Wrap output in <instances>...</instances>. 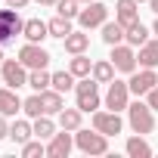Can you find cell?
<instances>
[{"label":"cell","instance_id":"obj_20","mask_svg":"<svg viewBox=\"0 0 158 158\" xmlns=\"http://www.w3.org/2000/svg\"><path fill=\"white\" fill-rule=\"evenodd\" d=\"M124 40H127L130 47H143V44L149 40V28H146V25L136 19V22H130V25H127V34H124Z\"/></svg>","mask_w":158,"mask_h":158},{"label":"cell","instance_id":"obj_21","mask_svg":"<svg viewBox=\"0 0 158 158\" xmlns=\"http://www.w3.org/2000/svg\"><path fill=\"white\" fill-rule=\"evenodd\" d=\"M115 71H118V68H115L112 59H99V62H93V71H90V74L96 77L99 84H109V81H115Z\"/></svg>","mask_w":158,"mask_h":158},{"label":"cell","instance_id":"obj_19","mask_svg":"<svg viewBox=\"0 0 158 158\" xmlns=\"http://www.w3.org/2000/svg\"><path fill=\"white\" fill-rule=\"evenodd\" d=\"M124 34H127V28L115 19V22H106L102 25V40L109 44V47H115V44H124Z\"/></svg>","mask_w":158,"mask_h":158},{"label":"cell","instance_id":"obj_5","mask_svg":"<svg viewBox=\"0 0 158 158\" xmlns=\"http://www.w3.org/2000/svg\"><path fill=\"white\" fill-rule=\"evenodd\" d=\"M0 74H3V84L19 90V87H28V68L22 65V59H3L0 65Z\"/></svg>","mask_w":158,"mask_h":158},{"label":"cell","instance_id":"obj_32","mask_svg":"<svg viewBox=\"0 0 158 158\" xmlns=\"http://www.w3.org/2000/svg\"><path fill=\"white\" fill-rule=\"evenodd\" d=\"M146 102L152 106V112H158V84H155V87H152V90L146 93Z\"/></svg>","mask_w":158,"mask_h":158},{"label":"cell","instance_id":"obj_33","mask_svg":"<svg viewBox=\"0 0 158 158\" xmlns=\"http://www.w3.org/2000/svg\"><path fill=\"white\" fill-rule=\"evenodd\" d=\"M10 37H13V31H10V25H6L3 19H0V47H3V44H10Z\"/></svg>","mask_w":158,"mask_h":158},{"label":"cell","instance_id":"obj_18","mask_svg":"<svg viewBox=\"0 0 158 158\" xmlns=\"http://www.w3.org/2000/svg\"><path fill=\"white\" fill-rule=\"evenodd\" d=\"M28 87L37 90V93H44L47 87H53V74H50L47 68H31V71H28Z\"/></svg>","mask_w":158,"mask_h":158},{"label":"cell","instance_id":"obj_4","mask_svg":"<svg viewBox=\"0 0 158 158\" xmlns=\"http://www.w3.org/2000/svg\"><path fill=\"white\" fill-rule=\"evenodd\" d=\"M77 22H81V28H84V31H90V28H102V25L109 22V6H106V3H99V0H90L87 10L77 13Z\"/></svg>","mask_w":158,"mask_h":158},{"label":"cell","instance_id":"obj_41","mask_svg":"<svg viewBox=\"0 0 158 158\" xmlns=\"http://www.w3.org/2000/svg\"><path fill=\"white\" fill-rule=\"evenodd\" d=\"M136 3H149V0H136Z\"/></svg>","mask_w":158,"mask_h":158},{"label":"cell","instance_id":"obj_35","mask_svg":"<svg viewBox=\"0 0 158 158\" xmlns=\"http://www.w3.org/2000/svg\"><path fill=\"white\" fill-rule=\"evenodd\" d=\"M6 3H10L13 10H22V6H28V0H6Z\"/></svg>","mask_w":158,"mask_h":158},{"label":"cell","instance_id":"obj_23","mask_svg":"<svg viewBox=\"0 0 158 158\" xmlns=\"http://www.w3.org/2000/svg\"><path fill=\"white\" fill-rule=\"evenodd\" d=\"M31 136H34V124H28V121H16V124L10 127V139L19 143V146H25Z\"/></svg>","mask_w":158,"mask_h":158},{"label":"cell","instance_id":"obj_3","mask_svg":"<svg viewBox=\"0 0 158 158\" xmlns=\"http://www.w3.org/2000/svg\"><path fill=\"white\" fill-rule=\"evenodd\" d=\"M74 146L81 149L84 155H106V152H109V136L99 133L96 127H93V133L77 127V130H74Z\"/></svg>","mask_w":158,"mask_h":158},{"label":"cell","instance_id":"obj_17","mask_svg":"<svg viewBox=\"0 0 158 158\" xmlns=\"http://www.w3.org/2000/svg\"><path fill=\"white\" fill-rule=\"evenodd\" d=\"M136 62L143 68H158V40H146L136 53Z\"/></svg>","mask_w":158,"mask_h":158},{"label":"cell","instance_id":"obj_12","mask_svg":"<svg viewBox=\"0 0 158 158\" xmlns=\"http://www.w3.org/2000/svg\"><path fill=\"white\" fill-rule=\"evenodd\" d=\"M22 34H25V40L40 44L44 37H50V25H47L44 19H28V22H25V28H22Z\"/></svg>","mask_w":158,"mask_h":158},{"label":"cell","instance_id":"obj_30","mask_svg":"<svg viewBox=\"0 0 158 158\" xmlns=\"http://www.w3.org/2000/svg\"><path fill=\"white\" fill-rule=\"evenodd\" d=\"M40 155H47L44 139H28V143L22 146V158H40Z\"/></svg>","mask_w":158,"mask_h":158},{"label":"cell","instance_id":"obj_36","mask_svg":"<svg viewBox=\"0 0 158 158\" xmlns=\"http://www.w3.org/2000/svg\"><path fill=\"white\" fill-rule=\"evenodd\" d=\"M37 3H44V6H56L59 0H37Z\"/></svg>","mask_w":158,"mask_h":158},{"label":"cell","instance_id":"obj_13","mask_svg":"<svg viewBox=\"0 0 158 158\" xmlns=\"http://www.w3.org/2000/svg\"><path fill=\"white\" fill-rule=\"evenodd\" d=\"M22 102H25V99H19V93H16L13 87H3V90H0V115H16V112H22Z\"/></svg>","mask_w":158,"mask_h":158},{"label":"cell","instance_id":"obj_39","mask_svg":"<svg viewBox=\"0 0 158 158\" xmlns=\"http://www.w3.org/2000/svg\"><path fill=\"white\" fill-rule=\"evenodd\" d=\"M3 59H6V56H3V47H0V65H3Z\"/></svg>","mask_w":158,"mask_h":158},{"label":"cell","instance_id":"obj_16","mask_svg":"<svg viewBox=\"0 0 158 158\" xmlns=\"http://www.w3.org/2000/svg\"><path fill=\"white\" fill-rule=\"evenodd\" d=\"M40 102H44V115H59V112L65 109L62 93H59V90H53V87H47V90L40 93Z\"/></svg>","mask_w":158,"mask_h":158},{"label":"cell","instance_id":"obj_26","mask_svg":"<svg viewBox=\"0 0 158 158\" xmlns=\"http://www.w3.org/2000/svg\"><path fill=\"white\" fill-rule=\"evenodd\" d=\"M68 71H71L74 77H87V74L93 71V62H90L84 53H77V56H71V62H68Z\"/></svg>","mask_w":158,"mask_h":158},{"label":"cell","instance_id":"obj_24","mask_svg":"<svg viewBox=\"0 0 158 158\" xmlns=\"http://www.w3.org/2000/svg\"><path fill=\"white\" fill-rule=\"evenodd\" d=\"M127 155H130V158H149V155H152V146L143 139V133H136V136L127 139Z\"/></svg>","mask_w":158,"mask_h":158},{"label":"cell","instance_id":"obj_11","mask_svg":"<svg viewBox=\"0 0 158 158\" xmlns=\"http://www.w3.org/2000/svg\"><path fill=\"white\" fill-rule=\"evenodd\" d=\"M74 139H71V130H62V133H53V139L47 143V155L50 158H68Z\"/></svg>","mask_w":158,"mask_h":158},{"label":"cell","instance_id":"obj_10","mask_svg":"<svg viewBox=\"0 0 158 158\" xmlns=\"http://www.w3.org/2000/svg\"><path fill=\"white\" fill-rule=\"evenodd\" d=\"M130 93L133 96H146L155 84H158V74H155V68H143V71H133L130 74Z\"/></svg>","mask_w":158,"mask_h":158},{"label":"cell","instance_id":"obj_34","mask_svg":"<svg viewBox=\"0 0 158 158\" xmlns=\"http://www.w3.org/2000/svg\"><path fill=\"white\" fill-rule=\"evenodd\" d=\"M10 136V124H6V115H0V139Z\"/></svg>","mask_w":158,"mask_h":158},{"label":"cell","instance_id":"obj_9","mask_svg":"<svg viewBox=\"0 0 158 158\" xmlns=\"http://www.w3.org/2000/svg\"><path fill=\"white\" fill-rule=\"evenodd\" d=\"M93 127L99 130V133H106V136H115V133H121V127H124V121H121V115L118 112H93Z\"/></svg>","mask_w":158,"mask_h":158},{"label":"cell","instance_id":"obj_1","mask_svg":"<svg viewBox=\"0 0 158 158\" xmlns=\"http://www.w3.org/2000/svg\"><path fill=\"white\" fill-rule=\"evenodd\" d=\"M74 99H77V109L81 112H96L99 109V81L93 74L81 77L74 84Z\"/></svg>","mask_w":158,"mask_h":158},{"label":"cell","instance_id":"obj_40","mask_svg":"<svg viewBox=\"0 0 158 158\" xmlns=\"http://www.w3.org/2000/svg\"><path fill=\"white\" fill-rule=\"evenodd\" d=\"M77 3H90V0H77Z\"/></svg>","mask_w":158,"mask_h":158},{"label":"cell","instance_id":"obj_22","mask_svg":"<svg viewBox=\"0 0 158 158\" xmlns=\"http://www.w3.org/2000/svg\"><path fill=\"white\" fill-rule=\"evenodd\" d=\"M81 118H84V112L81 109H62L59 112V127L62 130H77V127H81Z\"/></svg>","mask_w":158,"mask_h":158},{"label":"cell","instance_id":"obj_27","mask_svg":"<svg viewBox=\"0 0 158 158\" xmlns=\"http://www.w3.org/2000/svg\"><path fill=\"white\" fill-rule=\"evenodd\" d=\"M50 25V37H59V40H65L68 34H71V19H65V16H56L53 22H47Z\"/></svg>","mask_w":158,"mask_h":158},{"label":"cell","instance_id":"obj_8","mask_svg":"<svg viewBox=\"0 0 158 158\" xmlns=\"http://www.w3.org/2000/svg\"><path fill=\"white\" fill-rule=\"evenodd\" d=\"M109 59H112V62H115V68H118V71H124V74H133V71H136V53H133V47H130V44H115Z\"/></svg>","mask_w":158,"mask_h":158},{"label":"cell","instance_id":"obj_25","mask_svg":"<svg viewBox=\"0 0 158 158\" xmlns=\"http://www.w3.org/2000/svg\"><path fill=\"white\" fill-rule=\"evenodd\" d=\"M53 133H56L53 115H40V118H34V136H37V139H53Z\"/></svg>","mask_w":158,"mask_h":158},{"label":"cell","instance_id":"obj_6","mask_svg":"<svg viewBox=\"0 0 158 158\" xmlns=\"http://www.w3.org/2000/svg\"><path fill=\"white\" fill-rule=\"evenodd\" d=\"M130 106V84L127 81H109V93H106V109L112 112H124Z\"/></svg>","mask_w":158,"mask_h":158},{"label":"cell","instance_id":"obj_31","mask_svg":"<svg viewBox=\"0 0 158 158\" xmlns=\"http://www.w3.org/2000/svg\"><path fill=\"white\" fill-rule=\"evenodd\" d=\"M56 10H59V16H65V19H77V0H59L56 3Z\"/></svg>","mask_w":158,"mask_h":158},{"label":"cell","instance_id":"obj_28","mask_svg":"<svg viewBox=\"0 0 158 158\" xmlns=\"http://www.w3.org/2000/svg\"><path fill=\"white\" fill-rule=\"evenodd\" d=\"M71 87H74V74H71V71H56V74H53V90L68 93Z\"/></svg>","mask_w":158,"mask_h":158},{"label":"cell","instance_id":"obj_2","mask_svg":"<svg viewBox=\"0 0 158 158\" xmlns=\"http://www.w3.org/2000/svg\"><path fill=\"white\" fill-rule=\"evenodd\" d=\"M127 121H130V127H133V133H152L155 130V115H152V106L149 102H130L127 106Z\"/></svg>","mask_w":158,"mask_h":158},{"label":"cell","instance_id":"obj_14","mask_svg":"<svg viewBox=\"0 0 158 158\" xmlns=\"http://www.w3.org/2000/svg\"><path fill=\"white\" fill-rule=\"evenodd\" d=\"M136 6H139L136 0H118V3H115V19H118V22H121V25L127 28L130 22H136V19H139Z\"/></svg>","mask_w":158,"mask_h":158},{"label":"cell","instance_id":"obj_37","mask_svg":"<svg viewBox=\"0 0 158 158\" xmlns=\"http://www.w3.org/2000/svg\"><path fill=\"white\" fill-rule=\"evenodd\" d=\"M149 6H152V13L158 16V0H149Z\"/></svg>","mask_w":158,"mask_h":158},{"label":"cell","instance_id":"obj_38","mask_svg":"<svg viewBox=\"0 0 158 158\" xmlns=\"http://www.w3.org/2000/svg\"><path fill=\"white\" fill-rule=\"evenodd\" d=\"M152 31H155V34H158V16H155V25H152Z\"/></svg>","mask_w":158,"mask_h":158},{"label":"cell","instance_id":"obj_7","mask_svg":"<svg viewBox=\"0 0 158 158\" xmlns=\"http://www.w3.org/2000/svg\"><path fill=\"white\" fill-rule=\"evenodd\" d=\"M19 59H22V65L31 71V68H47L53 56H50V53H47L40 44H31V40H28V44L19 50Z\"/></svg>","mask_w":158,"mask_h":158},{"label":"cell","instance_id":"obj_29","mask_svg":"<svg viewBox=\"0 0 158 158\" xmlns=\"http://www.w3.org/2000/svg\"><path fill=\"white\" fill-rule=\"evenodd\" d=\"M22 112H25L28 118H40V115H44V102H40V93L28 96V99L22 102Z\"/></svg>","mask_w":158,"mask_h":158},{"label":"cell","instance_id":"obj_15","mask_svg":"<svg viewBox=\"0 0 158 158\" xmlns=\"http://www.w3.org/2000/svg\"><path fill=\"white\" fill-rule=\"evenodd\" d=\"M62 44H65V53H71V56L87 53V47H90V34H84V28H81V31H71Z\"/></svg>","mask_w":158,"mask_h":158}]
</instances>
